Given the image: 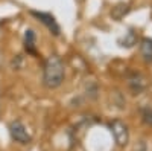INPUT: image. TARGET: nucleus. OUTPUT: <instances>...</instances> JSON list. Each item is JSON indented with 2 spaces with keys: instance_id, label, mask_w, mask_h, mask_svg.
Listing matches in <instances>:
<instances>
[{
  "instance_id": "nucleus-7",
  "label": "nucleus",
  "mask_w": 152,
  "mask_h": 151,
  "mask_svg": "<svg viewBox=\"0 0 152 151\" xmlns=\"http://www.w3.org/2000/svg\"><path fill=\"white\" fill-rule=\"evenodd\" d=\"M142 118H143V121H145L146 124L152 125V108H149V107L143 108V111H142Z\"/></svg>"
},
{
  "instance_id": "nucleus-2",
  "label": "nucleus",
  "mask_w": 152,
  "mask_h": 151,
  "mask_svg": "<svg viewBox=\"0 0 152 151\" xmlns=\"http://www.w3.org/2000/svg\"><path fill=\"white\" fill-rule=\"evenodd\" d=\"M110 128H111V133L114 136V141L119 147H125L129 141V131H128V127H126V124L116 119L110 124Z\"/></svg>"
},
{
  "instance_id": "nucleus-6",
  "label": "nucleus",
  "mask_w": 152,
  "mask_h": 151,
  "mask_svg": "<svg viewBox=\"0 0 152 151\" xmlns=\"http://www.w3.org/2000/svg\"><path fill=\"white\" fill-rule=\"evenodd\" d=\"M35 32L32 29H28L26 34H24V47L29 54L32 55H37V49H35Z\"/></svg>"
},
{
  "instance_id": "nucleus-4",
  "label": "nucleus",
  "mask_w": 152,
  "mask_h": 151,
  "mask_svg": "<svg viewBox=\"0 0 152 151\" xmlns=\"http://www.w3.org/2000/svg\"><path fill=\"white\" fill-rule=\"evenodd\" d=\"M31 15H34L35 18L40 20L53 35L58 37V35L61 34V28H59L58 21L55 20V17H53L52 14H49V12H40V11H31Z\"/></svg>"
},
{
  "instance_id": "nucleus-5",
  "label": "nucleus",
  "mask_w": 152,
  "mask_h": 151,
  "mask_svg": "<svg viewBox=\"0 0 152 151\" xmlns=\"http://www.w3.org/2000/svg\"><path fill=\"white\" fill-rule=\"evenodd\" d=\"M140 52H142V57L146 63H152V40L151 38H143L142 40Z\"/></svg>"
},
{
  "instance_id": "nucleus-1",
  "label": "nucleus",
  "mask_w": 152,
  "mask_h": 151,
  "mask_svg": "<svg viewBox=\"0 0 152 151\" xmlns=\"http://www.w3.org/2000/svg\"><path fill=\"white\" fill-rule=\"evenodd\" d=\"M66 78V69L64 63L58 55H50L44 61V70H43V84L47 89H58L64 82Z\"/></svg>"
},
{
  "instance_id": "nucleus-3",
  "label": "nucleus",
  "mask_w": 152,
  "mask_h": 151,
  "mask_svg": "<svg viewBox=\"0 0 152 151\" xmlns=\"http://www.w3.org/2000/svg\"><path fill=\"white\" fill-rule=\"evenodd\" d=\"M9 133H11V137L14 139L15 142L18 144H23V145H26L32 141V137L31 134L28 133L26 127L23 125V122L20 121H14V122H11L9 125Z\"/></svg>"
},
{
  "instance_id": "nucleus-8",
  "label": "nucleus",
  "mask_w": 152,
  "mask_h": 151,
  "mask_svg": "<svg viewBox=\"0 0 152 151\" xmlns=\"http://www.w3.org/2000/svg\"><path fill=\"white\" fill-rule=\"evenodd\" d=\"M140 151H146V148H145V145H143V147L140 148Z\"/></svg>"
}]
</instances>
